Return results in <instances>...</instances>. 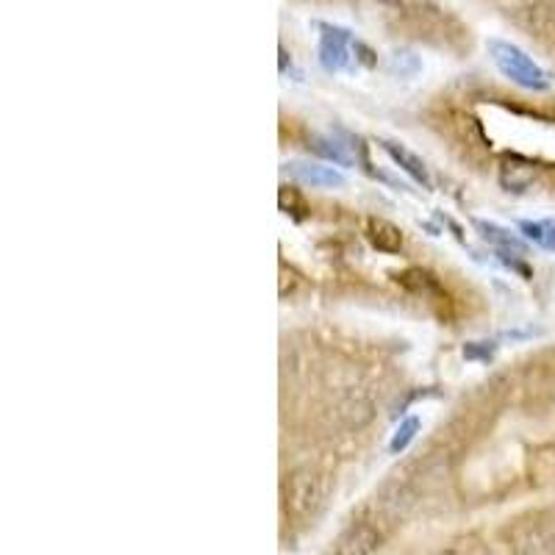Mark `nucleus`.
<instances>
[{
	"label": "nucleus",
	"instance_id": "obj_1",
	"mask_svg": "<svg viewBox=\"0 0 555 555\" xmlns=\"http://www.w3.org/2000/svg\"><path fill=\"white\" fill-rule=\"evenodd\" d=\"M488 56H492L497 70L522 89H530V92H544V89L552 86V75L533 61L522 48L503 39H488Z\"/></svg>",
	"mask_w": 555,
	"mask_h": 555
},
{
	"label": "nucleus",
	"instance_id": "obj_2",
	"mask_svg": "<svg viewBox=\"0 0 555 555\" xmlns=\"http://www.w3.org/2000/svg\"><path fill=\"white\" fill-rule=\"evenodd\" d=\"M325 500V478L311 470V466H303V470H295L286 480V505L295 511V514H311L317 511Z\"/></svg>",
	"mask_w": 555,
	"mask_h": 555
},
{
	"label": "nucleus",
	"instance_id": "obj_3",
	"mask_svg": "<svg viewBox=\"0 0 555 555\" xmlns=\"http://www.w3.org/2000/svg\"><path fill=\"white\" fill-rule=\"evenodd\" d=\"M381 547V533L369 522H355L350 525L339 542H337V555H375Z\"/></svg>",
	"mask_w": 555,
	"mask_h": 555
},
{
	"label": "nucleus",
	"instance_id": "obj_4",
	"mask_svg": "<svg viewBox=\"0 0 555 555\" xmlns=\"http://www.w3.org/2000/svg\"><path fill=\"white\" fill-rule=\"evenodd\" d=\"M322 28V39H320V61L325 70H345L350 64V34L342 28H330V26H320Z\"/></svg>",
	"mask_w": 555,
	"mask_h": 555
},
{
	"label": "nucleus",
	"instance_id": "obj_5",
	"mask_svg": "<svg viewBox=\"0 0 555 555\" xmlns=\"http://www.w3.org/2000/svg\"><path fill=\"white\" fill-rule=\"evenodd\" d=\"M289 172H292L300 184L314 186V189L345 186V175L328 164H320V162H295V164H289Z\"/></svg>",
	"mask_w": 555,
	"mask_h": 555
},
{
	"label": "nucleus",
	"instance_id": "obj_6",
	"mask_svg": "<svg viewBox=\"0 0 555 555\" xmlns=\"http://www.w3.org/2000/svg\"><path fill=\"white\" fill-rule=\"evenodd\" d=\"M381 147H384V153L389 155V159L403 170L406 175H411L416 184H422L425 189H431L433 186V181H431V172H428V167H425V162L419 159V155L414 153V150H408L406 145H397V142H381Z\"/></svg>",
	"mask_w": 555,
	"mask_h": 555
},
{
	"label": "nucleus",
	"instance_id": "obj_7",
	"mask_svg": "<svg viewBox=\"0 0 555 555\" xmlns=\"http://www.w3.org/2000/svg\"><path fill=\"white\" fill-rule=\"evenodd\" d=\"M475 231L480 234L483 242L492 244V248H495L500 256H511V253H514L517 258H522V256L527 253L525 242H522L517 234H511V231L503 228V226H495V222H483V219H478V222H475Z\"/></svg>",
	"mask_w": 555,
	"mask_h": 555
},
{
	"label": "nucleus",
	"instance_id": "obj_8",
	"mask_svg": "<svg viewBox=\"0 0 555 555\" xmlns=\"http://www.w3.org/2000/svg\"><path fill=\"white\" fill-rule=\"evenodd\" d=\"M367 239H369L372 248L381 250V253H400L403 250V231H400L389 219L372 217L367 222Z\"/></svg>",
	"mask_w": 555,
	"mask_h": 555
},
{
	"label": "nucleus",
	"instance_id": "obj_9",
	"mask_svg": "<svg viewBox=\"0 0 555 555\" xmlns=\"http://www.w3.org/2000/svg\"><path fill=\"white\" fill-rule=\"evenodd\" d=\"M533 181H536V170L522 159H508L500 167V186L508 192H525Z\"/></svg>",
	"mask_w": 555,
	"mask_h": 555
},
{
	"label": "nucleus",
	"instance_id": "obj_10",
	"mask_svg": "<svg viewBox=\"0 0 555 555\" xmlns=\"http://www.w3.org/2000/svg\"><path fill=\"white\" fill-rule=\"evenodd\" d=\"M519 234L542 250H555V222L550 219H522Z\"/></svg>",
	"mask_w": 555,
	"mask_h": 555
},
{
	"label": "nucleus",
	"instance_id": "obj_11",
	"mask_svg": "<svg viewBox=\"0 0 555 555\" xmlns=\"http://www.w3.org/2000/svg\"><path fill=\"white\" fill-rule=\"evenodd\" d=\"M530 26L544 36H555V0H539L530 9Z\"/></svg>",
	"mask_w": 555,
	"mask_h": 555
},
{
	"label": "nucleus",
	"instance_id": "obj_12",
	"mask_svg": "<svg viewBox=\"0 0 555 555\" xmlns=\"http://www.w3.org/2000/svg\"><path fill=\"white\" fill-rule=\"evenodd\" d=\"M419 428H422L419 416H406V419L400 422V425L394 428V433H392V441H389V450H392V453H403V450L408 448V444L416 439Z\"/></svg>",
	"mask_w": 555,
	"mask_h": 555
},
{
	"label": "nucleus",
	"instance_id": "obj_13",
	"mask_svg": "<svg viewBox=\"0 0 555 555\" xmlns=\"http://www.w3.org/2000/svg\"><path fill=\"white\" fill-rule=\"evenodd\" d=\"M278 203H281V209L286 214H295V217H303L305 214V200H303V194L295 186H281Z\"/></svg>",
	"mask_w": 555,
	"mask_h": 555
},
{
	"label": "nucleus",
	"instance_id": "obj_14",
	"mask_svg": "<svg viewBox=\"0 0 555 555\" xmlns=\"http://www.w3.org/2000/svg\"><path fill=\"white\" fill-rule=\"evenodd\" d=\"M525 555H555V536L525 544Z\"/></svg>",
	"mask_w": 555,
	"mask_h": 555
},
{
	"label": "nucleus",
	"instance_id": "obj_15",
	"mask_svg": "<svg viewBox=\"0 0 555 555\" xmlns=\"http://www.w3.org/2000/svg\"><path fill=\"white\" fill-rule=\"evenodd\" d=\"M381 4H386V6H394V9H406L411 0H381Z\"/></svg>",
	"mask_w": 555,
	"mask_h": 555
}]
</instances>
